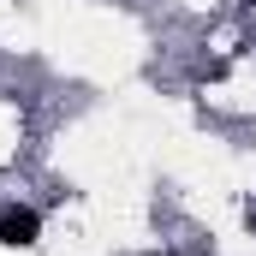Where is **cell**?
Returning <instances> with one entry per match:
<instances>
[{
	"mask_svg": "<svg viewBox=\"0 0 256 256\" xmlns=\"http://www.w3.org/2000/svg\"><path fill=\"white\" fill-rule=\"evenodd\" d=\"M36 232H42V214L36 208H0V244H36Z\"/></svg>",
	"mask_w": 256,
	"mask_h": 256,
	"instance_id": "1",
	"label": "cell"
},
{
	"mask_svg": "<svg viewBox=\"0 0 256 256\" xmlns=\"http://www.w3.org/2000/svg\"><path fill=\"white\" fill-rule=\"evenodd\" d=\"M238 6H256V0H238Z\"/></svg>",
	"mask_w": 256,
	"mask_h": 256,
	"instance_id": "2",
	"label": "cell"
}]
</instances>
